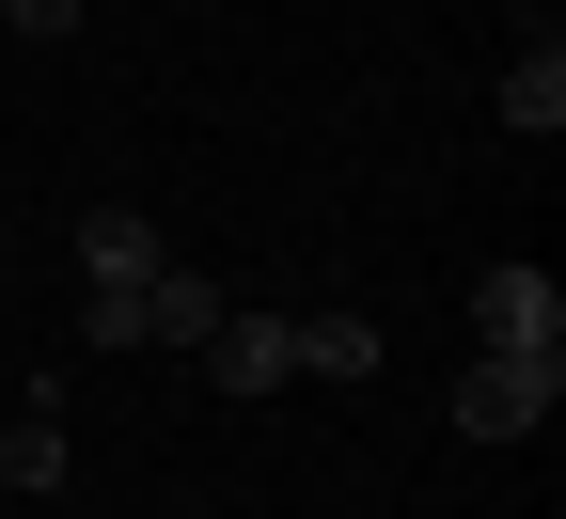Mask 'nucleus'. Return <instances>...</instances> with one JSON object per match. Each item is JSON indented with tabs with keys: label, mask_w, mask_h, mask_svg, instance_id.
<instances>
[{
	"label": "nucleus",
	"mask_w": 566,
	"mask_h": 519,
	"mask_svg": "<svg viewBox=\"0 0 566 519\" xmlns=\"http://www.w3.org/2000/svg\"><path fill=\"white\" fill-rule=\"evenodd\" d=\"M551 409H566V346L551 362H504V346L457 362V440H535Z\"/></svg>",
	"instance_id": "obj_1"
},
{
	"label": "nucleus",
	"mask_w": 566,
	"mask_h": 519,
	"mask_svg": "<svg viewBox=\"0 0 566 519\" xmlns=\"http://www.w3.org/2000/svg\"><path fill=\"white\" fill-rule=\"evenodd\" d=\"M472 346L551 362V346H566V283H551V268H472Z\"/></svg>",
	"instance_id": "obj_2"
},
{
	"label": "nucleus",
	"mask_w": 566,
	"mask_h": 519,
	"mask_svg": "<svg viewBox=\"0 0 566 519\" xmlns=\"http://www.w3.org/2000/svg\"><path fill=\"white\" fill-rule=\"evenodd\" d=\"M205 378H221V394H283V378H300V331H283V315H221V331H205Z\"/></svg>",
	"instance_id": "obj_3"
},
{
	"label": "nucleus",
	"mask_w": 566,
	"mask_h": 519,
	"mask_svg": "<svg viewBox=\"0 0 566 519\" xmlns=\"http://www.w3.org/2000/svg\"><path fill=\"white\" fill-rule=\"evenodd\" d=\"M504 126H520V142H566V32H551V17H535V48L504 63Z\"/></svg>",
	"instance_id": "obj_4"
},
{
	"label": "nucleus",
	"mask_w": 566,
	"mask_h": 519,
	"mask_svg": "<svg viewBox=\"0 0 566 519\" xmlns=\"http://www.w3.org/2000/svg\"><path fill=\"white\" fill-rule=\"evenodd\" d=\"M80 268H95V283H158L174 252H158V220H142V205H80Z\"/></svg>",
	"instance_id": "obj_5"
},
{
	"label": "nucleus",
	"mask_w": 566,
	"mask_h": 519,
	"mask_svg": "<svg viewBox=\"0 0 566 519\" xmlns=\"http://www.w3.org/2000/svg\"><path fill=\"white\" fill-rule=\"evenodd\" d=\"M221 315H237V300H221L205 268H158V283H142V346H205Z\"/></svg>",
	"instance_id": "obj_6"
},
{
	"label": "nucleus",
	"mask_w": 566,
	"mask_h": 519,
	"mask_svg": "<svg viewBox=\"0 0 566 519\" xmlns=\"http://www.w3.org/2000/svg\"><path fill=\"white\" fill-rule=\"evenodd\" d=\"M283 331H300V378H378V315H283Z\"/></svg>",
	"instance_id": "obj_7"
},
{
	"label": "nucleus",
	"mask_w": 566,
	"mask_h": 519,
	"mask_svg": "<svg viewBox=\"0 0 566 519\" xmlns=\"http://www.w3.org/2000/svg\"><path fill=\"white\" fill-rule=\"evenodd\" d=\"M0 488H32V504L63 488V425H48V394H32L17 425H0Z\"/></svg>",
	"instance_id": "obj_8"
},
{
	"label": "nucleus",
	"mask_w": 566,
	"mask_h": 519,
	"mask_svg": "<svg viewBox=\"0 0 566 519\" xmlns=\"http://www.w3.org/2000/svg\"><path fill=\"white\" fill-rule=\"evenodd\" d=\"M0 17H17V32L48 48V32H80V17H95V0H0Z\"/></svg>",
	"instance_id": "obj_9"
},
{
	"label": "nucleus",
	"mask_w": 566,
	"mask_h": 519,
	"mask_svg": "<svg viewBox=\"0 0 566 519\" xmlns=\"http://www.w3.org/2000/svg\"><path fill=\"white\" fill-rule=\"evenodd\" d=\"M0 237H17V220H0Z\"/></svg>",
	"instance_id": "obj_10"
}]
</instances>
